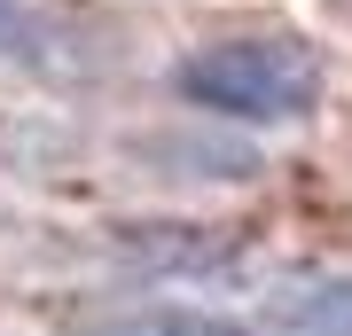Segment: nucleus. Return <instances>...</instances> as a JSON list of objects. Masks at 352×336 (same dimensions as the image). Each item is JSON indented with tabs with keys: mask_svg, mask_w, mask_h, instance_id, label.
I'll list each match as a JSON object with an SVG mask.
<instances>
[{
	"mask_svg": "<svg viewBox=\"0 0 352 336\" xmlns=\"http://www.w3.org/2000/svg\"><path fill=\"white\" fill-rule=\"evenodd\" d=\"M39 39H47V16L32 0H0V55H32Z\"/></svg>",
	"mask_w": 352,
	"mask_h": 336,
	"instance_id": "20e7f679",
	"label": "nucleus"
},
{
	"mask_svg": "<svg viewBox=\"0 0 352 336\" xmlns=\"http://www.w3.org/2000/svg\"><path fill=\"white\" fill-rule=\"evenodd\" d=\"M102 336H235L227 321H196V313H141V321H110Z\"/></svg>",
	"mask_w": 352,
	"mask_h": 336,
	"instance_id": "7ed1b4c3",
	"label": "nucleus"
},
{
	"mask_svg": "<svg viewBox=\"0 0 352 336\" xmlns=\"http://www.w3.org/2000/svg\"><path fill=\"white\" fill-rule=\"evenodd\" d=\"M173 87L204 117H235V125H289L321 102V55L289 32H243L212 39L173 71Z\"/></svg>",
	"mask_w": 352,
	"mask_h": 336,
	"instance_id": "f257e3e1",
	"label": "nucleus"
},
{
	"mask_svg": "<svg viewBox=\"0 0 352 336\" xmlns=\"http://www.w3.org/2000/svg\"><path fill=\"white\" fill-rule=\"evenodd\" d=\"M266 336H352V274L305 282L266 313Z\"/></svg>",
	"mask_w": 352,
	"mask_h": 336,
	"instance_id": "f03ea898",
	"label": "nucleus"
}]
</instances>
